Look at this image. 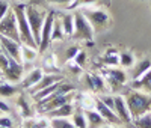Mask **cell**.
Returning a JSON list of instances; mask_svg holds the SVG:
<instances>
[{
	"label": "cell",
	"mask_w": 151,
	"mask_h": 128,
	"mask_svg": "<svg viewBox=\"0 0 151 128\" xmlns=\"http://www.w3.org/2000/svg\"><path fill=\"white\" fill-rule=\"evenodd\" d=\"M124 99H125V102H127V107H129L132 119L139 118L141 114L147 113L151 107V95L142 94L141 91H136V89L129 91L127 94H125Z\"/></svg>",
	"instance_id": "cell-1"
},
{
	"label": "cell",
	"mask_w": 151,
	"mask_h": 128,
	"mask_svg": "<svg viewBox=\"0 0 151 128\" xmlns=\"http://www.w3.org/2000/svg\"><path fill=\"white\" fill-rule=\"evenodd\" d=\"M12 11H14V14H15V17H17V24H18V32H20L21 44L30 45V47H33V48L38 50V44H36L35 38H33V35H32L30 26H29V21H27L26 5H24V3H17Z\"/></svg>",
	"instance_id": "cell-2"
},
{
	"label": "cell",
	"mask_w": 151,
	"mask_h": 128,
	"mask_svg": "<svg viewBox=\"0 0 151 128\" xmlns=\"http://www.w3.org/2000/svg\"><path fill=\"white\" fill-rule=\"evenodd\" d=\"M80 12L86 17V20L89 21V24L92 26L94 32H104L109 24H110V15L101 8L97 6H82Z\"/></svg>",
	"instance_id": "cell-3"
},
{
	"label": "cell",
	"mask_w": 151,
	"mask_h": 128,
	"mask_svg": "<svg viewBox=\"0 0 151 128\" xmlns=\"http://www.w3.org/2000/svg\"><path fill=\"white\" fill-rule=\"evenodd\" d=\"M95 36V32L92 29V26L89 24V21L86 20V17L82 14L80 11L74 12V32H73V38L74 39H82V41H88L92 42Z\"/></svg>",
	"instance_id": "cell-4"
},
{
	"label": "cell",
	"mask_w": 151,
	"mask_h": 128,
	"mask_svg": "<svg viewBox=\"0 0 151 128\" xmlns=\"http://www.w3.org/2000/svg\"><path fill=\"white\" fill-rule=\"evenodd\" d=\"M26 15H27V21H29V26H30L32 35H33V38H35L36 44L40 45L41 29H42V24H44V20H45L47 14H45L42 9H40V8L26 5Z\"/></svg>",
	"instance_id": "cell-5"
},
{
	"label": "cell",
	"mask_w": 151,
	"mask_h": 128,
	"mask_svg": "<svg viewBox=\"0 0 151 128\" xmlns=\"http://www.w3.org/2000/svg\"><path fill=\"white\" fill-rule=\"evenodd\" d=\"M0 35L8 36L11 39H14L17 42H21L20 39V32H18V24H17V17L14 14V11H11L0 20Z\"/></svg>",
	"instance_id": "cell-6"
},
{
	"label": "cell",
	"mask_w": 151,
	"mask_h": 128,
	"mask_svg": "<svg viewBox=\"0 0 151 128\" xmlns=\"http://www.w3.org/2000/svg\"><path fill=\"white\" fill-rule=\"evenodd\" d=\"M55 12L50 11L45 20H44V24H42V29H41V36H40V45H38V53H45L48 50L50 44H52V29H53V23H55Z\"/></svg>",
	"instance_id": "cell-7"
},
{
	"label": "cell",
	"mask_w": 151,
	"mask_h": 128,
	"mask_svg": "<svg viewBox=\"0 0 151 128\" xmlns=\"http://www.w3.org/2000/svg\"><path fill=\"white\" fill-rule=\"evenodd\" d=\"M0 44H2V48L6 53L8 57H12L14 60L23 63V59H21V42H17L14 39H11L8 36H3L0 35Z\"/></svg>",
	"instance_id": "cell-8"
},
{
	"label": "cell",
	"mask_w": 151,
	"mask_h": 128,
	"mask_svg": "<svg viewBox=\"0 0 151 128\" xmlns=\"http://www.w3.org/2000/svg\"><path fill=\"white\" fill-rule=\"evenodd\" d=\"M104 74V80L109 83V86L113 89V91H116L118 87H121L125 80H127V75H125V72L122 69H118V68H104L103 71Z\"/></svg>",
	"instance_id": "cell-9"
},
{
	"label": "cell",
	"mask_w": 151,
	"mask_h": 128,
	"mask_svg": "<svg viewBox=\"0 0 151 128\" xmlns=\"http://www.w3.org/2000/svg\"><path fill=\"white\" fill-rule=\"evenodd\" d=\"M3 77L6 80H9L11 83L21 82V79H23V63L9 57V63H8V68L3 71Z\"/></svg>",
	"instance_id": "cell-10"
},
{
	"label": "cell",
	"mask_w": 151,
	"mask_h": 128,
	"mask_svg": "<svg viewBox=\"0 0 151 128\" xmlns=\"http://www.w3.org/2000/svg\"><path fill=\"white\" fill-rule=\"evenodd\" d=\"M73 98H74V94H73V92L65 94V95H60V97H56V98H53L52 101L45 102V104H41V106H40V112L47 113V112H50V110H55V109H58V107H60V106L67 104V102H73Z\"/></svg>",
	"instance_id": "cell-11"
},
{
	"label": "cell",
	"mask_w": 151,
	"mask_h": 128,
	"mask_svg": "<svg viewBox=\"0 0 151 128\" xmlns=\"http://www.w3.org/2000/svg\"><path fill=\"white\" fill-rule=\"evenodd\" d=\"M94 109L101 114V116L104 118V121H109V122H115V124H119L121 122V119L116 116V113H115V110H112V109H109L104 102L100 99V98H95L94 99Z\"/></svg>",
	"instance_id": "cell-12"
},
{
	"label": "cell",
	"mask_w": 151,
	"mask_h": 128,
	"mask_svg": "<svg viewBox=\"0 0 151 128\" xmlns=\"http://www.w3.org/2000/svg\"><path fill=\"white\" fill-rule=\"evenodd\" d=\"M113 99H115V113L121 119V122H127V124L132 122V116H130V112H129L127 102H125L124 97L116 95V97H113Z\"/></svg>",
	"instance_id": "cell-13"
},
{
	"label": "cell",
	"mask_w": 151,
	"mask_h": 128,
	"mask_svg": "<svg viewBox=\"0 0 151 128\" xmlns=\"http://www.w3.org/2000/svg\"><path fill=\"white\" fill-rule=\"evenodd\" d=\"M85 82H86L88 87L94 92H103L106 89L104 77L98 75V74H85Z\"/></svg>",
	"instance_id": "cell-14"
},
{
	"label": "cell",
	"mask_w": 151,
	"mask_h": 128,
	"mask_svg": "<svg viewBox=\"0 0 151 128\" xmlns=\"http://www.w3.org/2000/svg\"><path fill=\"white\" fill-rule=\"evenodd\" d=\"M132 87L136 91H142L147 94H151V69H148L144 75H141L139 79L133 80Z\"/></svg>",
	"instance_id": "cell-15"
},
{
	"label": "cell",
	"mask_w": 151,
	"mask_h": 128,
	"mask_svg": "<svg viewBox=\"0 0 151 128\" xmlns=\"http://www.w3.org/2000/svg\"><path fill=\"white\" fill-rule=\"evenodd\" d=\"M42 75H44V69H42V68H35V69H32L26 77H24V80L21 82V86H23L24 89H32L38 82L42 79Z\"/></svg>",
	"instance_id": "cell-16"
},
{
	"label": "cell",
	"mask_w": 151,
	"mask_h": 128,
	"mask_svg": "<svg viewBox=\"0 0 151 128\" xmlns=\"http://www.w3.org/2000/svg\"><path fill=\"white\" fill-rule=\"evenodd\" d=\"M60 80L62 79H60L59 75H56V74H44L42 79L30 89V95L35 94V92H38V91H41V89H44V87H48L50 84H55V83H58Z\"/></svg>",
	"instance_id": "cell-17"
},
{
	"label": "cell",
	"mask_w": 151,
	"mask_h": 128,
	"mask_svg": "<svg viewBox=\"0 0 151 128\" xmlns=\"http://www.w3.org/2000/svg\"><path fill=\"white\" fill-rule=\"evenodd\" d=\"M73 113H74L73 102H67V104L60 106V107H58L55 110L47 112V116L50 119H53V118H70V116H73Z\"/></svg>",
	"instance_id": "cell-18"
},
{
	"label": "cell",
	"mask_w": 151,
	"mask_h": 128,
	"mask_svg": "<svg viewBox=\"0 0 151 128\" xmlns=\"http://www.w3.org/2000/svg\"><path fill=\"white\" fill-rule=\"evenodd\" d=\"M85 116H86L88 128H98L104 124V118L95 109L94 110H85Z\"/></svg>",
	"instance_id": "cell-19"
},
{
	"label": "cell",
	"mask_w": 151,
	"mask_h": 128,
	"mask_svg": "<svg viewBox=\"0 0 151 128\" xmlns=\"http://www.w3.org/2000/svg\"><path fill=\"white\" fill-rule=\"evenodd\" d=\"M60 24L65 36H73L74 32V14H64L60 17Z\"/></svg>",
	"instance_id": "cell-20"
},
{
	"label": "cell",
	"mask_w": 151,
	"mask_h": 128,
	"mask_svg": "<svg viewBox=\"0 0 151 128\" xmlns=\"http://www.w3.org/2000/svg\"><path fill=\"white\" fill-rule=\"evenodd\" d=\"M101 60L106 67H116V65H119V54L116 53L115 48H110L109 51H106L103 54Z\"/></svg>",
	"instance_id": "cell-21"
},
{
	"label": "cell",
	"mask_w": 151,
	"mask_h": 128,
	"mask_svg": "<svg viewBox=\"0 0 151 128\" xmlns=\"http://www.w3.org/2000/svg\"><path fill=\"white\" fill-rule=\"evenodd\" d=\"M110 3V0H73L68 5L70 9H77L82 6H92V5H107Z\"/></svg>",
	"instance_id": "cell-22"
},
{
	"label": "cell",
	"mask_w": 151,
	"mask_h": 128,
	"mask_svg": "<svg viewBox=\"0 0 151 128\" xmlns=\"http://www.w3.org/2000/svg\"><path fill=\"white\" fill-rule=\"evenodd\" d=\"M148 69H151V60H150V59H144V60H141V62L136 65L134 71H133V80L139 79V77L144 75Z\"/></svg>",
	"instance_id": "cell-23"
},
{
	"label": "cell",
	"mask_w": 151,
	"mask_h": 128,
	"mask_svg": "<svg viewBox=\"0 0 151 128\" xmlns=\"http://www.w3.org/2000/svg\"><path fill=\"white\" fill-rule=\"evenodd\" d=\"M38 56V51L36 48L30 47V45H26V44H21V59L24 62H32L35 60Z\"/></svg>",
	"instance_id": "cell-24"
},
{
	"label": "cell",
	"mask_w": 151,
	"mask_h": 128,
	"mask_svg": "<svg viewBox=\"0 0 151 128\" xmlns=\"http://www.w3.org/2000/svg\"><path fill=\"white\" fill-rule=\"evenodd\" d=\"M50 128H76L70 118H53L50 119Z\"/></svg>",
	"instance_id": "cell-25"
},
{
	"label": "cell",
	"mask_w": 151,
	"mask_h": 128,
	"mask_svg": "<svg viewBox=\"0 0 151 128\" xmlns=\"http://www.w3.org/2000/svg\"><path fill=\"white\" fill-rule=\"evenodd\" d=\"M59 84H60V82H58V83H55V84H50L48 87H44V89H41V91L32 94V97H33L36 101H41V99H44L45 97H48L52 92H55L56 89L59 87Z\"/></svg>",
	"instance_id": "cell-26"
},
{
	"label": "cell",
	"mask_w": 151,
	"mask_h": 128,
	"mask_svg": "<svg viewBox=\"0 0 151 128\" xmlns=\"http://www.w3.org/2000/svg\"><path fill=\"white\" fill-rule=\"evenodd\" d=\"M73 124L76 125V128H88V122H86L85 112L74 109V113H73Z\"/></svg>",
	"instance_id": "cell-27"
},
{
	"label": "cell",
	"mask_w": 151,
	"mask_h": 128,
	"mask_svg": "<svg viewBox=\"0 0 151 128\" xmlns=\"http://www.w3.org/2000/svg\"><path fill=\"white\" fill-rule=\"evenodd\" d=\"M18 92V87L15 84H11V83H0V97L3 98H9V97H14Z\"/></svg>",
	"instance_id": "cell-28"
},
{
	"label": "cell",
	"mask_w": 151,
	"mask_h": 128,
	"mask_svg": "<svg viewBox=\"0 0 151 128\" xmlns=\"http://www.w3.org/2000/svg\"><path fill=\"white\" fill-rule=\"evenodd\" d=\"M64 38H65V33H64V29H62L60 20H56L55 18L53 29H52V42L53 41H62Z\"/></svg>",
	"instance_id": "cell-29"
},
{
	"label": "cell",
	"mask_w": 151,
	"mask_h": 128,
	"mask_svg": "<svg viewBox=\"0 0 151 128\" xmlns=\"http://www.w3.org/2000/svg\"><path fill=\"white\" fill-rule=\"evenodd\" d=\"M133 124L136 128H151V113H144L139 118H134Z\"/></svg>",
	"instance_id": "cell-30"
},
{
	"label": "cell",
	"mask_w": 151,
	"mask_h": 128,
	"mask_svg": "<svg viewBox=\"0 0 151 128\" xmlns=\"http://www.w3.org/2000/svg\"><path fill=\"white\" fill-rule=\"evenodd\" d=\"M17 106L20 107L21 114H23L24 118H30V116H32V109H30V106H29V102L24 99L23 95H20V97L17 98Z\"/></svg>",
	"instance_id": "cell-31"
},
{
	"label": "cell",
	"mask_w": 151,
	"mask_h": 128,
	"mask_svg": "<svg viewBox=\"0 0 151 128\" xmlns=\"http://www.w3.org/2000/svg\"><path fill=\"white\" fill-rule=\"evenodd\" d=\"M134 63V56L132 53H129V51H124V53L119 54V65L124 67V68H130L133 67Z\"/></svg>",
	"instance_id": "cell-32"
},
{
	"label": "cell",
	"mask_w": 151,
	"mask_h": 128,
	"mask_svg": "<svg viewBox=\"0 0 151 128\" xmlns=\"http://www.w3.org/2000/svg\"><path fill=\"white\" fill-rule=\"evenodd\" d=\"M73 60H74L76 63H77L79 67H85V63H86V53H85L83 50H80L79 53L76 54V57H74Z\"/></svg>",
	"instance_id": "cell-33"
},
{
	"label": "cell",
	"mask_w": 151,
	"mask_h": 128,
	"mask_svg": "<svg viewBox=\"0 0 151 128\" xmlns=\"http://www.w3.org/2000/svg\"><path fill=\"white\" fill-rule=\"evenodd\" d=\"M100 99H101L104 104L109 107V109H112V110H115V99H113V97H109V95H101V97H98Z\"/></svg>",
	"instance_id": "cell-34"
},
{
	"label": "cell",
	"mask_w": 151,
	"mask_h": 128,
	"mask_svg": "<svg viewBox=\"0 0 151 128\" xmlns=\"http://www.w3.org/2000/svg\"><path fill=\"white\" fill-rule=\"evenodd\" d=\"M80 51V48L77 47V45H74V47H70L68 50H67V53H65V56H67V60H73L74 57H76V54H77Z\"/></svg>",
	"instance_id": "cell-35"
},
{
	"label": "cell",
	"mask_w": 151,
	"mask_h": 128,
	"mask_svg": "<svg viewBox=\"0 0 151 128\" xmlns=\"http://www.w3.org/2000/svg\"><path fill=\"white\" fill-rule=\"evenodd\" d=\"M9 12V5L8 2H5V0H0V20H2L6 14Z\"/></svg>",
	"instance_id": "cell-36"
},
{
	"label": "cell",
	"mask_w": 151,
	"mask_h": 128,
	"mask_svg": "<svg viewBox=\"0 0 151 128\" xmlns=\"http://www.w3.org/2000/svg\"><path fill=\"white\" fill-rule=\"evenodd\" d=\"M0 127H5V128H12L14 127V122L9 116H2L0 118Z\"/></svg>",
	"instance_id": "cell-37"
},
{
	"label": "cell",
	"mask_w": 151,
	"mask_h": 128,
	"mask_svg": "<svg viewBox=\"0 0 151 128\" xmlns=\"http://www.w3.org/2000/svg\"><path fill=\"white\" fill-rule=\"evenodd\" d=\"M68 62H70V63H68V68H70V71H71V72H76V74L82 72V67H79L74 60H73V62H71V60H68Z\"/></svg>",
	"instance_id": "cell-38"
},
{
	"label": "cell",
	"mask_w": 151,
	"mask_h": 128,
	"mask_svg": "<svg viewBox=\"0 0 151 128\" xmlns=\"http://www.w3.org/2000/svg\"><path fill=\"white\" fill-rule=\"evenodd\" d=\"M45 2H48V3H55V5H70L73 0H45Z\"/></svg>",
	"instance_id": "cell-39"
},
{
	"label": "cell",
	"mask_w": 151,
	"mask_h": 128,
	"mask_svg": "<svg viewBox=\"0 0 151 128\" xmlns=\"http://www.w3.org/2000/svg\"><path fill=\"white\" fill-rule=\"evenodd\" d=\"M0 112H2V113H9L11 112V107L6 104L3 99H0Z\"/></svg>",
	"instance_id": "cell-40"
},
{
	"label": "cell",
	"mask_w": 151,
	"mask_h": 128,
	"mask_svg": "<svg viewBox=\"0 0 151 128\" xmlns=\"http://www.w3.org/2000/svg\"><path fill=\"white\" fill-rule=\"evenodd\" d=\"M98 128H113V127H110V125H103V127H98Z\"/></svg>",
	"instance_id": "cell-41"
},
{
	"label": "cell",
	"mask_w": 151,
	"mask_h": 128,
	"mask_svg": "<svg viewBox=\"0 0 151 128\" xmlns=\"http://www.w3.org/2000/svg\"><path fill=\"white\" fill-rule=\"evenodd\" d=\"M113 128H118V127H113Z\"/></svg>",
	"instance_id": "cell-42"
},
{
	"label": "cell",
	"mask_w": 151,
	"mask_h": 128,
	"mask_svg": "<svg viewBox=\"0 0 151 128\" xmlns=\"http://www.w3.org/2000/svg\"><path fill=\"white\" fill-rule=\"evenodd\" d=\"M0 128H5V127H0Z\"/></svg>",
	"instance_id": "cell-43"
},
{
	"label": "cell",
	"mask_w": 151,
	"mask_h": 128,
	"mask_svg": "<svg viewBox=\"0 0 151 128\" xmlns=\"http://www.w3.org/2000/svg\"><path fill=\"white\" fill-rule=\"evenodd\" d=\"M0 114H2V112H0Z\"/></svg>",
	"instance_id": "cell-44"
},
{
	"label": "cell",
	"mask_w": 151,
	"mask_h": 128,
	"mask_svg": "<svg viewBox=\"0 0 151 128\" xmlns=\"http://www.w3.org/2000/svg\"><path fill=\"white\" fill-rule=\"evenodd\" d=\"M20 128H23V127H20Z\"/></svg>",
	"instance_id": "cell-45"
}]
</instances>
